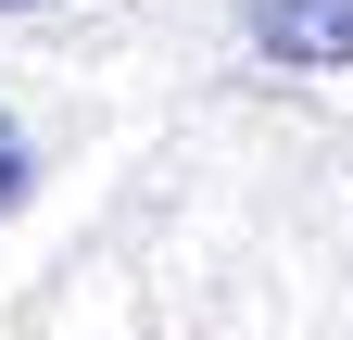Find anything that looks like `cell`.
Instances as JSON below:
<instances>
[{"label":"cell","mask_w":353,"mask_h":340,"mask_svg":"<svg viewBox=\"0 0 353 340\" xmlns=\"http://www.w3.org/2000/svg\"><path fill=\"white\" fill-rule=\"evenodd\" d=\"M252 51L303 63V76H341L353 63V0H252Z\"/></svg>","instance_id":"1"},{"label":"cell","mask_w":353,"mask_h":340,"mask_svg":"<svg viewBox=\"0 0 353 340\" xmlns=\"http://www.w3.org/2000/svg\"><path fill=\"white\" fill-rule=\"evenodd\" d=\"M26 177H38V151H26V126L0 114V215H13V202H26Z\"/></svg>","instance_id":"2"},{"label":"cell","mask_w":353,"mask_h":340,"mask_svg":"<svg viewBox=\"0 0 353 340\" xmlns=\"http://www.w3.org/2000/svg\"><path fill=\"white\" fill-rule=\"evenodd\" d=\"M0 13H38V0H0Z\"/></svg>","instance_id":"3"}]
</instances>
